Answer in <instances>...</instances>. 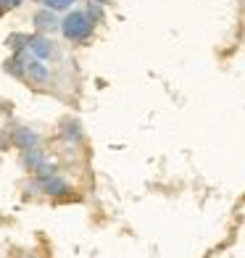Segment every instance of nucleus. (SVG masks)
I'll return each mask as SVG.
<instances>
[{
    "mask_svg": "<svg viewBox=\"0 0 245 258\" xmlns=\"http://www.w3.org/2000/svg\"><path fill=\"white\" fill-rule=\"evenodd\" d=\"M95 32V24L90 21L85 11H69L61 19V34L69 42H87Z\"/></svg>",
    "mask_w": 245,
    "mask_h": 258,
    "instance_id": "1",
    "label": "nucleus"
},
{
    "mask_svg": "<svg viewBox=\"0 0 245 258\" xmlns=\"http://www.w3.org/2000/svg\"><path fill=\"white\" fill-rule=\"evenodd\" d=\"M37 187L45 195H66L69 192V182L61 177V174H55V171L40 174V177H37Z\"/></svg>",
    "mask_w": 245,
    "mask_h": 258,
    "instance_id": "2",
    "label": "nucleus"
},
{
    "mask_svg": "<svg viewBox=\"0 0 245 258\" xmlns=\"http://www.w3.org/2000/svg\"><path fill=\"white\" fill-rule=\"evenodd\" d=\"M32 24H34V29H37L40 34H48V32L61 29V21H58L55 11H50V8H40V11H34Z\"/></svg>",
    "mask_w": 245,
    "mask_h": 258,
    "instance_id": "3",
    "label": "nucleus"
},
{
    "mask_svg": "<svg viewBox=\"0 0 245 258\" xmlns=\"http://www.w3.org/2000/svg\"><path fill=\"white\" fill-rule=\"evenodd\" d=\"M11 143H14L19 150H32V148H37L40 143V135L34 132V129H27V126H19L11 132Z\"/></svg>",
    "mask_w": 245,
    "mask_h": 258,
    "instance_id": "4",
    "label": "nucleus"
},
{
    "mask_svg": "<svg viewBox=\"0 0 245 258\" xmlns=\"http://www.w3.org/2000/svg\"><path fill=\"white\" fill-rule=\"evenodd\" d=\"M29 50H32L34 58H40V61H48L55 53L50 37H45V34H29Z\"/></svg>",
    "mask_w": 245,
    "mask_h": 258,
    "instance_id": "5",
    "label": "nucleus"
},
{
    "mask_svg": "<svg viewBox=\"0 0 245 258\" xmlns=\"http://www.w3.org/2000/svg\"><path fill=\"white\" fill-rule=\"evenodd\" d=\"M27 79H29V82H37V85H45V82L50 79L48 66H45L40 58H32V61H27Z\"/></svg>",
    "mask_w": 245,
    "mask_h": 258,
    "instance_id": "6",
    "label": "nucleus"
},
{
    "mask_svg": "<svg viewBox=\"0 0 245 258\" xmlns=\"http://www.w3.org/2000/svg\"><path fill=\"white\" fill-rule=\"evenodd\" d=\"M21 163L29 169V171H40L45 166V156H42V150L37 148H32V150H21Z\"/></svg>",
    "mask_w": 245,
    "mask_h": 258,
    "instance_id": "7",
    "label": "nucleus"
},
{
    "mask_svg": "<svg viewBox=\"0 0 245 258\" xmlns=\"http://www.w3.org/2000/svg\"><path fill=\"white\" fill-rule=\"evenodd\" d=\"M6 72L14 74L16 79H27V61L21 53H14V58H8L6 61Z\"/></svg>",
    "mask_w": 245,
    "mask_h": 258,
    "instance_id": "8",
    "label": "nucleus"
},
{
    "mask_svg": "<svg viewBox=\"0 0 245 258\" xmlns=\"http://www.w3.org/2000/svg\"><path fill=\"white\" fill-rule=\"evenodd\" d=\"M61 137L64 140H79L82 137V124L77 119H66L61 124Z\"/></svg>",
    "mask_w": 245,
    "mask_h": 258,
    "instance_id": "9",
    "label": "nucleus"
},
{
    "mask_svg": "<svg viewBox=\"0 0 245 258\" xmlns=\"http://www.w3.org/2000/svg\"><path fill=\"white\" fill-rule=\"evenodd\" d=\"M6 45H8L14 53H21L24 48H29V34H19V32H16V34H8Z\"/></svg>",
    "mask_w": 245,
    "mask_h": 258,
    "instance_id": "10",
    "label": "nucleus"
},
{
    "mask_svg": "<svg viewBox=\"0 0 245 258\" xmlns=\"http://www.w3.org/2000/svg\"><path fill=\"white\" fill-rule=\"evenodd\" d=\"M42 8H50V11H72V6L77 3V0H40Z\"/></svg>",
    "mask_w": 245,
    "mask_h": 258,
    "instance_id": "11",
    "label": "nucleus"
},
{
    "mask_svg": "<svg viewBox=\"0 0 245 258\" xmlns=\"http://www.w3.org/2000/svg\"><path fill=\"white\" fill-rule=\"evenodd\" d=\"M85 14L90 16L92 24H100V21L106 19V11H103V6H98V3H90V6L85 8Z\"/></svg>",
    "mask_w": 245,
    "mask_h": 258,
    "instance_id": "12",
    "label": "nucleus"
},
{
    "mask_svg": "<svg viewBox=\"0 0 245 258\" xmlns=\"http://www.w3.org/2000/svg\"><path fill=\"white\" fill-rule=\"evenodd\" d=\"M0 3H3L6 8H19L21 3H24V0H0Z\"/></svg>",
    "mask_w": 245,
    "mask_h": 258,
    "instance_id": "13",
    "label": "nucleus"
},
{
    "mask_svg": "<svg viewBox=\"0 0 245 258\" xmlns=\"http://www.w3.org/2000/svg\"><path fill=\"white\" fill-rule=\"evenodd\" d=\"M90 3H98V6H106L108 0H90Z\"/></svg>",
    "mask_w": 245,
    "mask_h": 258,
    "instance_id": "14",
    "label": "nucleus"
},
{
    "mask_svg": "<svg viewBox=\"0 0 245 258\" xmlns=\"http://www.w3.org/2000/svg\"><path fill=\"white\" fill-rule=\"evenodd\" d=\"M3 14H6V6H3V3H0V16H3Z\"/></svg>",
    "mask_w": 245,
    "mask_h": 258,
    "instance_id": "15",
    "label": "nucleus"
}]
</instances>
